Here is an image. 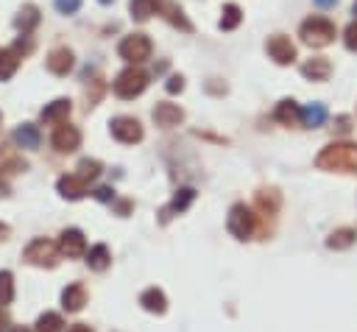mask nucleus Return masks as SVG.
Segmentation results:
<instances>
[{
  "instance_id": "obj_17",
  "label": "nucleus",
  "mask_w": 357,
  "mask_h": 332,
  "mask_svg": "<svg viewBox=\"0 0 357 332\" xmlns=\"http://www.w3.org/2000/svg\"><path fill=\"white\" fill-rule=\"evenodd\" d=\"M70 101L67 98H56L54 103H47L42 109V123H65L67 115H70Z\"/></svg>"
},
{
  "instance_id": "obj_41",
  "label": "nucleus",
  "mask_w": 357,
  "mask_h": 332,
  "mask_svg": "<svg viewBox=\"0 0 357 332\" xmlns=\"http://www.w3.org/2000/svg\"><path fill=\"white\" fill-rule=\"evenodd\" d=\"M12 332H31L28 326H12Z\"/></svg>"
},
{
  "instance_id": "obj_25",
  "label": "nucleus",
  "mask_w": 357,
  "mask_h": 332,
  "mask_svg": "<svg viewBox=\"0 0 357 332\" xmlns=\"http://www.w3.org/2000/svg\"><path fill=\"white\" fill-rule=\"evenodd\" d=\"M39 23V9L34 6V3H25L23 9H20V14L14 17V25L23 31V34H31V28Z\"/></svg>"
},
{
  "instance_id": "obj_28",
  "label": "nucleus",
  "mask_w": 357,
  "mask_h": 332,
  "mask_svg": "<svg viewBox=\"0 0 357 332\" xmlns=\"http://www.w3.org/2000/svg\"><path fill=\"white\" fill-rule=\"evenodd\" d=\"M62 326H65V321L59 313H42L36 318V332H62Z\"/></svg>"
},
{
  "instance_id": "obj_14",
  "label": "nucleus",
  "mask_w": 357,
  "mask_h": 332,
  "mask_svg": "<svg viewBox=\"0 0 357 332\" xmlns=\"http://www.w3.org/2000/svg\"><path fill=\"white\" fill-rule=\"evenodd\" d=\"M154 121H157V126H162V129H173V126H179V123L184 121V112H182L176 103H157Z\"/></svg>"
},
{
  "instance_id": "obj_42",
  "label": "nucleus",
  "mask_w": 357,
  "mask_h": 332,
  "mask_svg": "<svg viewBox=\"0 0 357 332\" xmlns=\"http://www.w3.org/2000/svg\"><path fill=\"white\" fill-rule=\"evenodd\" d=\"M98 3H104V6H109V3H112V0H98Z\"/></svg>"
},
{
  "instance_id": "obj_12",
  "label": "nucleus",
  "mask_w": 357,
  "mask_h": 332,
  "mask_svg": "<svg viewBox=\"0 0 357 332\" xmlns=\"http://www.w3.org/2000/svg\"><path fill=\"white\" fill-rule=\"evenodd\" d=\"M154 3H157V14H162L171 25L182 28V31H193V25H190V20L184 17V12H182L179 3H173V0H154Z\"/></svg>"
},
{
  "instance_id": "obj_2",
  "label": "nucleus",
  "mask_w": 357,
  "mask_h": 332,
  "mask_svg": "<svg viewBox=\"0 0 357 332\" xmlns=\"http://www.w3.org/2000/svg\"><path fill=\"white\" fill-rule=\"evenodd\" d=\"M299 37H301L304 45H310V48H327L335 39V25L327 17H310V20L301 23Z\"/></svg>"
},
{
  "instance_id": "obj_9",
  "label": "nucleus",
  "mask_w": 357,
  "mask_h": 332,
  "mask_svg": "<svg viewBox=\"0 0 357 332\" xmlns=\"http://www.w3.org/2000/svg\"><path fill=\"white\" fill-rule=\"evenodd\" d=\"M50 143H54V148H56L59 154H73V151L81 145V132H78L76 126H70V123H62V126H56V132H54V137H50Z\"/></svg>"
},
{
  "instance_id": "obj_22",
  "label": "nucleus",
  "mask_w": 357,
  "mask_h": 332,
  "mask_svg": "<svg viewBox=\"0 0 357 332\" xmlns=\"http://www.w3.org/2000/svg\"><path fill=\"white\" fill-rule=\"evenodd\" d=\"M20 68V53L14 48L0 50V81H9Z\"/></svg>"
},
{
  "instance_id": "obj_11",
  "label": "nucleus",
  "mask_w": 357,
  "mask_h": 332,
  "mask_svg": "<svg viewBox=\"0 0 357 332\" xmlns=\"http://www.w3.org/2000/svg\"><path fill=\"white\" fill-rule=\"evenodd\" d=\"M193 201H195V190H193V187H179V190H176V196H173V201H171V204L160 212V224H168V220H171L173 215L184 212Z\"/></svg>"
},
{
  "instance_id": "obj_16",
  "label": "nucleus",
  "mask_w": 357,
  "mask_h": 332,
  "mask_svg": "<svg viewBox=\"0 0 357 332\" xmlns=\"http://www.w3.org/2000/svg\"><path fill=\"white\" fill-rule=\"evenodd\" d=\"M56 187H59V196H62V198H70V201H78V198L87 196V182H84L81 176H76V174H73V176H62Z\"/></svg>"
},
{
  "instance_id": "obj_29",
  "label": "nucleus",
  "mask_w": 357,
  "mask_h": 332,
  "mask_svg": "<svg viewBox=\"0 0 357 332\" xmlns=\"http://www.w3.org/2000/svg\"><path fill=\"white\" fill-rule=\"evenodd\" d=\"M14 302V276L12 271H0V304Z\"/></svg>"
},
{
  "instance_id": "obj_19",
  "label": "nucleus",
  "mask_w": 357,
  "mask_h": 332,
  "mask_svg": "<svg viewBox=\"0 0 357 332\" xmlns=\"http://www.w3.org/2000/svg\"><path fill=\"white\" fill-rule=\"evenodd\" d=\"M140 304H142L148 313H157V315H162V313L168 310V299H165V293H162L160 288H148V291H142Z\"/></svg>"
},
{
  "instance_id": "obj_20",
  "label": "nucleus",
  "mask_w": 357,
  "mask_h": 332,
  "mask_svg": "<svg viewBox=\"0 0 357 332\" xmlns=\"http://www.w3.org/2000/svg\"><path fill=\"white\" fill-rule=\"evenodd\" d=\"M14 143H17L20 148H39L42 134H39V129H36L34 123H23V126L14 129Z\"/></svg>"
},
{
  "instance_id": "obj_13",
  "label": "nucleus",
  "mask_w": 357,
  "mask_h": 332,
  "mask_svg": "<svg viewBox=\"0 0 357 332\" xmlns=\"http://www.w3.org/2000/svg\"><path fill=\"white\" fill-rule=\"evenodd\" d=\"M73 50L67 48H56V50H50V56H47V70L54 73V76H67L73 70Z\"/></svg>"
},
{
  "instance_id": "obj_15",
  "label": "nucleus",
  "mask_w": 357,
  "mask_h": 332,
  "mask_svg": "<svg viewBox=\"0 0 357 332\" xmlns=\"http://www.w3.org/2000/svg\"><path fill=\"white\" fill-rule=\"evenodd\" d=\"M329 73H332V65H329L327 56H313L301 65V76L310 79V81H327Z\"/></svg>"
},
{
  "instance_id": "obj_4",
  "label": "nucleus",
  "mask_w": 357,
  "mask_h": 332,
  "mask_svg": "<svg viewBox=\"0 0 357 332\" xmlns=\"http://www.w3.org/2000/svg\"><path fill=\"white\" fill-rule=\"evenodd\" d=\"M151 50H154V45H151V39H148L145 34H129V37H123L120 45H118L120 59L134 62V65L151 59Z\"/></svg>"
},
{
  "instance_id": "obj_31",
  "label": "nucleus",
  "mask_w": 357,
  "mask_h": 332,
  "mask_svg": "<svg viewBox=\"0 0 357 332\" xmlns=\"http://www.w3.org/2000/svg\"><path fill=\"white\" fill-rule=\"evenodd\" d=\"M257 204H260L263 212L277 215V209H279V193L277 190H260L257 193Z\"/></svg>"
},
{
  "instance_id": "obj_5",
  "label": "nucleus",
  "mask_w": 357,
  "mask_h": 332,
  "mask_svg": "<svg viewBox=\"0 0 357 332\" xmlns=\"http://www.w3.org/2000/svg\"><path fill=\"white\" fill-rule=\"evenodd\" d=\"M23 257L31 262V265H39V268H54L59 262V246L50 243L45 238H36L28 243V249L23 251Z\"/></svg>"
},
{
  "instance_id": "obj_40",
  "label": "nucleus",
  "mask_w": 357,
  "mask_h": 332,
  "mask_svg": "<svg viewBox=\"0 0 357 332\" xmlns=\"http://www.w3.org/2000/svg\"><path fill=\"white\" fill-rule=\"evenodd\" d=\"M9 232H12V229H9L6 224H0V240H6V238H9Z\"/></svg>"
},
{
  "instance_id": "obj_32",
  "label": "nucleus",
  "mask_w": 357,
  "mask_h": 332,
  "mask_svg": "<svg viewBox=\"0 0 357 332\" xmlns=\"http://www.w3.org/2000/svg\"><path fill=\"white\" fill-rule=\"evenodd\" d=\"M76 171H78L76 176H81L84 182H92V179L100 174V162H98V159H81Z\"/></svg>"
},
{
  "instance_id": "obj_10",
  "label": "nucleus",
  "mask_w": 357,
  "mask_h": 332,
  "mask_svg": "<svg viewBox=\"0 0 357 332\" xmlns=\"http://www.w3.org/2000/svg\"><path fill=\"white\" fill-rule=\"evenodd\" d=\"M59 251L67 254V257H84L87 254V240H84V232L81 229H65L62 238H59Z\"/></svg>"
},
{
  "instance_id": "obj_24",
  "label": "nucleus",
  "mask_w": 357,
  "mask_h": 332,
  "mask_svg": "<svg viewBox=\"0 0 357 332\" xmlns=\"http://www.w3.org/2000/svg\"><path fill=\"white\" fill-rule=\"evenodd\" d=\"M109 262H112V257H109V249H107L104 243H98V246L89 249V254H87V265H89L92 271H107Z\"/></svg>"
},
{
  "instance_id": "obj_36",
  "label": "nucleus",
  "mask_w": 357,
  "mask_h": 332,
  "mask_svg": "<svg viewBox=\"0 0 357 332\" xmlns=\"http://www.w3.org/2000/svg\"><path fill=\"white\" fill-rule=\"evenodd\" d=\"M95 198L104 201V204H109V201H115V190H112V187H98V190H95Z\"/></svg>"
},
{
  "instance_id": "obj_37",
  "label": "nucleus",
  "mask_w": 357,
  "mask_h": 332,
  "mask_svg": "<svg viewBox=\"0 0 357 332\" xmlns=\"http://www.w3.org/2000/svg\"><path fill=\"white\" fill-rule=\"evenodd\" d=\"M131 212V201H118V215H129Z\"/></svg>"
},
{
  "instance_id": "obj_6",
  "label": "nucleus",
  "mask_w": 357,
  "mask_h": 332,
  "mask_svg": "<svg viewBox=\"0 0 357 332\" xmlns=\"http://www.w3.org/2000/svg\"><path fill=\"white\" fill-rule=\"evenodd\" d=\"M226 229L232 232V238L237 240H248L254 235V215L246 204H235L229 209V218H226Z\"/></svg>"
},
{
  "instance_id": "obj_7",
  "label": "nucleus",
  "mask_w": 357,
  "mask_h": 332,
  "mask_svg": "<svg viewBox=\"0 0 357 332\" xmlns=\"http://www.w3.org/2000/svg\"><path fill=\"white\" fill-rule=\"evenodd\" d=\"M109 129H112V137H115L118 143H126V145L140 143L142 134H145L142 126H140V121H137V118H126V115L115 118V121L109 123Z\"/></svg>"
},
{
  "instance_id": "obj_23",
  "label": "nucleus",
  "mask_w": 357,
  "mask_h": 332,
  "mask_svg": "<svg viewBox=\"0 0 357 332\" xmlns=\"http://www.w3.org/2000/svg\"><path fill=\"white\" fill-rule=\"evenodd\" d=\"M324 121H327V106L324 103H310V106L301 109V123L307 129H318V126H324Z\"/></svg>"
},
{
  "instance_id": "obj_18",
  "label": "nucleus",
  "mask_w": 357,
  "mask_h": 332,
  "mask_svg": "<svg viewBox=\"0 0 357 332\" xmlns=\"http://www.w3.org/2000/svg\"><path fill=\"white\" fill-rule=\"evenodd\" d=\"M62 304H65L67 313H78V310L87 304V291H84V285H78V282L67 285L65 293H62Z\"/></svg>"
},
{
  "instance_id": "obj_26",
  "label": "nucleus",
  "mask_w": 357,
  "mask_h": 332,
  "mask_svg": "<svg viewBox=\"0 0 357 332\" xmlns=\"http://www.w3.org/2000/svg\"><path fill=\"white\" fill-rule=\"evenodd\" d=\"M129 12L137 23H145V20H151V14H157V3L154 0H131Z\"/></svg>"
},
{
  "instance_id": "obj_27",
  "label": "nucleus",
  "mask_w": 357,
  "mask_h": 332,
  "mask_svg": "<svg viewBox=\"0 0 357 332\" xmlns=\"http://www.w3.org/2000/svg\"><path fill=\"white\" fill-rule=\"evenodd\" d=\"M354 240H357V232H354V229H335V232L327 238V246L335 249V251H340V249L354 246Z\"/></svg>"
},
{
  "instance_id": "obj_30",
  "label": "nucleus",
  "mask_w": 357,
  "mask_h": 332,
  "mask_svg": "<svg viewBox=\"0 0 357 332\" xmlns=\"http://www.w3.org/2000/svg\"><path fill=\"white\" fill-rule=\"evenodd\" d=\"M240 20H243V12H240V6L229 3V6L224 9V17H221V31H235V28L240 25Z\"/></svg>"
},
{
  "instance_id": "obj_34",
  "label": "nucleus",
  "mask_w": 357,
  "mask_h": 332,
  "mask_svg": "<svg viewBox=\"0 0 357 332\" xmlns=\"http://www.w3.org/2000/svg\"><path fill=\"white\" fill-rule=\"evenodd\" d=\"M343 42H346V48H349V50H354V53H357V23H351V25L346 28Z\"/></svg>"
},
{
  "instance_id": "obj_38",
  "label": "nucleus",
  "mask_w": 357,
  "mask_h": 332,
  "mask_svg": "<svg viewBox=\"0 0 357 332\" xmlns=\"http://www.w3.org/2000/svg\"><path fill=\"white\" fill-rule=\"evenodd\" d=\"M67 332H92V329H89L87 324H73V326H70Z\"/></svg>"
},
{
  "instance_id": "obj_3",
  "label": "nucleus",
  "mask_w": 357,
  "mask_h": 332,
  "mask_svg": "<svg viewBox=\"0 0 357 332\" xmlns=\"http://www.w3.org/2000/svg\"><path fill=\"white\" fill-rule=\"evenodd\" d=\"M148 87V73L137 70V68H126L118 79H115V95L123 101H131L137 95H142Z\"/></svg>"
},
{
  "instance_id": "obj_1",
  "label": "nucleus",
  "mask_w": 357,
  "mask_h": 332,
  "mask_svg": "<svg viewBox=\"0 0 357 332\" xmlns=\"http://www.w3.org/2000/svg\"><path fill=\"white\" fill-rule=\"evenodd\" d=\"M316 165L321 171H340L357 174V145L354 143H329L318 156Z\"/></svg>"
},
{
  "instance_id": "obj_33",
  "label": "nucleus",
  "mask_w": 357,
  "mask_h": 332,
  "mask_svg": "<svg viewBox=\"0 0 357 332\" xmlns=\"http://www.w3.org/2000/svg\"><path fill=\"white\" fill-rule=\"evenodd\" d=\"M59 14H76L81 9V0H54Z\"/></svg>"
},
{
  "instance_id": "obj_8",
  "label": "nucleus",
  "mask_w": 357,
  "mask_h": 332,
  "mask_svg": "<svg viewBox=\"0 0 357 332\" xmlns=\"http://www.w3.org/2000/svg\"><path fill=\"white\" fill-rule=\"evenodd\" d=\"M266 50H268V56H271L277 65H290V62H296V45H293L288 37H282V34L271 37V39L266 42Z\"/></svg>"
},
{
  "instance_id": "obj_43",
  "label": "nucleus",
  "mask_w": 357,
  "mask_h": 332,
  "mask_svg": "<svg viewBox=\"0 0 357 332\" xmlns=\"http://www.w3.org/2000/svg\"><path fill=\"white\" fill-rule=\"evenodd\" d=\"M351 14H354V17H357V3H354V9H351Z\"/></svg>"
},
{
  "instance_id": "obj_35",
  "label": "nucleus",
  "mask_w": 357,
  "mask_h": 332,
  "mask_svg": "<svg viewBox=\"0 0 357 332\" xmlns=\"http://www.w3.org/2000/svg\"><path fill=\"white\" fill-rule=\"evenodd\" d=\"M165 90H168L171 95L182 92V90H184V79H182V76H171V79H168V84H165Z\"/></svg>"
},
{
  "instance_id": "obj_21",
  "label": "nucleus",
  "mask_w": 357,
  "mask_h": 332,
  "mask_svg": "<svg viewBox=\"0 0 357 332\" xmlns=\"http://www.w3.org/2000/svg\"><path fill=\"white\" fill-rule=\"evenodd\" d=\"M274 118H277V123H282V126H296V123L301 121V109L296 106V101H279Z\"/></svg>"
},
{
  "instance_id": "obj_39",
  "label": "nucleus",
  "mask_w": 357,
  "mask_h": 332,
  "mask_svg": "<svg viewBox=\"0 0 357 332\" xmlns=\"http://www.w3.org/2000/svg\"><path fill=\"white\" fill-rule=\"evenodd\" d=\"M316 6H321V9H329V6H335V0H316Z\"/></svg>"
}]
</instances>
